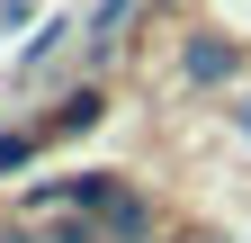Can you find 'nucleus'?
<instances>
[{"instance_id": "1", "label": "nucleus", "mask_w": 251, "mask_h": 243, "mask_svg": "<svg viewBox=\"0 0 251 243\" xmlns=\"http://www.w3.org/2000/svg\"><path fill=\"white\" fill-rule=\"evenodd\" d=\"M179 90H233L242 81V36H225V27H198V36H179Z\"/></svg>"}, {"instance_id": "2", "label": "nucleus", "mask_w": 251, "mask_h": 243, "mask_svg": "<svg viewBox=\"0 0 251 243\" xmlns=\"http://www.w3.org/2000/svg\"><path fill=\"white\" fill-rule=\"evenodd\" d=\"M99 117H108V90H63V99L36 117V126H45V144H63V135H90Z\"/></svg>"}, {"instance_id": "3", "label": "nucleus", "mask_w": 251, "mask_h": 243, "mask_svg": "<svg viewBox=\"0 0 251 243\" xmlns=\"http://www.w3.org/2000/svg\"><path fill=\"white\" fill-rule=\"evenodd\" d=\"M36 153H45V126H36V117H27V126H0V171H27Z\"/></svg>"}, {"instance_id": "4", "label": "nucleus", "mask_w": 251, "mask_h": 243, "mask_svg": "<svg viewBox=\"0 0 251 243\" xmlns=\"http://www.w3.org/2000/svg\"><path fill=\"white\" fill-rule=\"evenodd\" d=\"M0 243H54V234H36V225H9V234H0Z\"/></svg>"}, {"instance_id": "5", "label": "nucleus", "mask_w": 251, "mask_h": 243, "mask_svg": "<svg viewBox=\"0 0 251 243\" xmlns=\"http://www.w3.org/2000/svg\"><path fill=\"white\" fill-rule=\"evenodd\" d=\"M233 126H242V135H251V99H242V108H233Z\"/></svg>"}]
</instances>
